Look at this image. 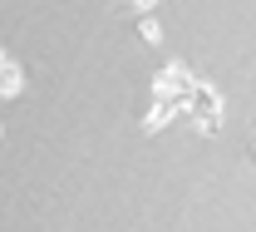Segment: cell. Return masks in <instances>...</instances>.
Masks as SVG:
<instances>
[{
  "label": "cell",
  "mask_w": 256,
  "mask_h": 232,
  "mask_svg": "<svg viewBox=\"0 0 256 232\" xmlns=\"http://www.w3.org/2000/svg\"><path fill=\"white\" fill-rule=\"evenodd\" d=\"M20 84H25V79H20V65L0 50V94H20Z\"/></svg>",
  "instance_id": "6da1fadb"
},
{
  "label": "cell",
  "mask_w": 256,
  "mask_h": 232,
  "mask_svg": "<svg viewBox=\"0 0 256 232\" xmlns=\"http://www.w3.org/2000/svg\"><path fill=\"white\" fill-rule=\"evenodd\" d=\"M143 40H148V45H158V40H162V30H158V20H143Z\"/></svg>",
  "instance_id": "7a4b0ae2"
},
{
  "label": "cell",
  "mask_w": 256,
  "mask_h": 232,
  "mask_svg": "<svg viewBox=\"0 0 256 232\" xmlns=\"http://www.w3.org/2000/svg\"><path fill=\"white\" fill-rule=\"evenodd\" d=\"M252 158H256V138H252Z\"/></svg>",
  "instance_id": "3957f363"
}]
</instances>
